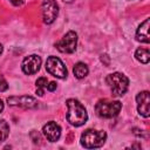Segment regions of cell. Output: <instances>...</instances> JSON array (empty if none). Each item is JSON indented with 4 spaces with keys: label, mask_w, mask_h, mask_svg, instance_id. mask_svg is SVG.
Returning a JSON list of instances; mask_svg holds the SVG:
<instances>
[{
    "label": "cell",
    "mask_w": 150,
    "mask_h": 150,
    "mask_svg": "<svg viewBox=\"0 0 150 150\" xmlns=\"http://www.w3.org/2000/svg\"><path fill=\"white\" fill-rule=\"evenodd\" d=\"M137 102V111L143 117H149L150 115V94L148 90L141 91L136 96Z\"/></svg>",
    "instance_id": "9"
},
{
    "label": "cell",
    "mask_w": 150,
    "mask_h": 150,
    "mask_svg": "<svg viewBox=\"0 0 150 150\" xmlns=\"http://www.w3.org/2000/svg\"><path fill=\"white\" fill-rule=\"evenodd\" d=\"M46 70L57 79H66L67 77V68L63 62L56 56H49L46 61Z\"/></svg>",
    "instance_id": "6"
},
{
    "label": "cell",
    "mask_w": 150,
    "mask_h": 150,
    "mask_svg": "<svg viewBox=\"0 0 150 150\" xmlns=\"http://www.w3.org/2000/svg\"><path fill=\"white\" fill-rule=\"evenodd\" d=\"M76 46H77V34L74 30H69L60 41L55 43L57 50L66 54L74 53L76 50Z\"/></svg>",
    "instance_id": "5"
},
{
    "label": "cell",
    "mask_w": 150,
    "mask_h": 150,
    "mask_svg": "<svg viewBox=\"0 0 150 150\" xmlns=\"http://www.w3.org/2000/svg\"><path fill=\"white\" fill-rule=\"evenodd\" d=\"M149 25H150V20L145 19L137 28L136 30V39L137 41L144 42V43H149L150 42V35H149Z\"/></svg>",
    "instance_id": "12"
},
{
    "label": "cell",
    "mask_w": 150,
    "mask_h": 150,
    "mask_svg": "<svg viewBox=\"0 0 150 150\" xmlns=\"http://www.w3.org/2000/svg\"><path fill=\"white\" fill-rule=\"evenodd\" d=\"M4 110V102L0 100V114H1V111Z\"/></svg>",
    "instance_id": "20"
},
{
    "label": "cell",
    "mask_w": 150,
    "mask_h": 150,
    "mask_svg": "<svg viewBox=\"0 0 150 150\" xmlns=\"http://www.w3.org/2000/svg\"><path fill=\"white\" fill-rule=\"evenodd\" d=\"M35 83H36V94L39 96H43V91H45V88H47L48 80L46 77H39Z\"/></svg>",
    "instance_id": "16"
},
{
    "label": "cell",
    "mask_w": 150,
    "mask_h": 150,
    "mask_svg": "<svg viewBox=\"0 0 150 150\" xmlns=\"http://www.w3.org/2000/svg\"><path fill=\"white\" fill-rule=\"evenodd\" d=\"M68 111H67V121L74 127L83 125L88 120V114L86 108L80 103V101L75 98H69L66 102Z\"/></svg>",
    "instance_id": "1"
},
{
    "label": "cell",
    "mask_w": 150,
    "mask_h": 150,
    "mask_svg": "<svg viewBox=\"0 0 150 150\" xmlns=\"http://www.w3.org/2000/svg\"><path fill=\"white\" fill-rule=\"evenodd\" d=\"M107 139V134L103 130H95V129H87L81 135V145L86 149H95L100 148L104 144Z\"/></svg>",
    "instance_id": "2"
},
{
    "label": "cell",
    "mask_w": 150,
    "mask_h": 150,
    "mask_svg": "<svg viewBox=\"0 0 150 150\" xmlns=\"http://www.w3.org/2000/svg\"><path fill=\"white\" fill-rule=\"evenodd\" d=\"M30 137H32V139H33L34 143H40V141H41L40 134H39L38 131H35V130H33V131L30 132Z\"/></svg>",
    "instance_id": "17"
},
{
    "label": "cell",
    "mask_w": 150,
    "mask_h": 150,
    "mask_svg": "<svg viewBox=\"0 0 150 150\" xmlns=\"http://www.w3.org/2000/svg\"><path fill=\"white\" fill-rule=\"evenodd\" d=\"M7 102L12 107H20L23 109H33L38 107V101L28 95L23 96H11L7 98Z\"/></svg>",
    "instance_id": "8"
},
{
    "label": "cell",
    "mask_w": 150,
    "mask_h": 150,
    "mask_svg": "<svg viewBox=\"0 0 150 150\" xmlns=\"http://www.w3.org/2000/svg\"><path fill=\"white\" fill-rule=\"evenodd\" d=\"M47 89H48L49 91H54V90L56 89V83H55V82H49V83L47 84Z\"/></svg>",
    "instance_id": "19"
},
{
    "label": "cell",
    "mask_w": 150,
    "mask_h": 150,
    "mask_svg": "<svg viewBox=\"0 0 150 150\" xmlns=\"http://www.w3.org/2000/svg\"><path fill=\"white\" fill-rule=\"evenodd\" d=\"M42 132L49 142H56L61 136V128L56 122L49 121L43 125Z\"/></svg>",
    "instance_id": "11"
},
{
    "label": "cell",
    "mask_w": 150,
    "mask_h": 150,
    "mask_svg": "<svg viewBox=\"0 0 150 150\" xmlns=\"http://www.w3.org/2000/svg\"><path fill=\"white\" fill-rule=\"evenodd\" d=\"M135 57H136L141 63L146 64V63H149V61H150V52H149V49H146V48H138V49H136V52H135Z\"/></svg>",
    "instance_id": "14"
},
{
    "label": "cell",
    "mask_w": 150,
    "mask_h": 150,
    "mask_svg": "<svg viewBox=\"0 0 150 150\" xmlns=\"http://www.w3.org/2000/svg\"><path fill=\"white\" fill-rule=\"evenodd\" d=\"M122 109V103L120 101L100 100L95 105V112L97 116L103 118H111L116 116Z\"/></svg>",
    "instance_id": "4"
},
{
    "label": "cell",
    "mask_w": 150,
    "mask_h": 150,
    "mask_svg": "<svg viewBox=\"0 0 150 150\" xmlns=\"http://www.w3.org/2000/svg\"><path fill=\"white\" fill-rule=\"evenodd\" d=\"M9 134V125L5 120H0V143L4 142Z\"/></svg>",
    "instance_id": "15"
},
{
    "label": "cell",
    "mask_w": 150,
    "mask_h": 150,
    "mask_svg": "<svg viewBox=\"0 0 150 150\" xmlns=\"http://www.w3.org/2000/svg\"><path fill=\"white\" fill-rule=\"evenodd\" d=\"M63 1H64V2H71L73 0H63Z\"/></svg>",
    "instance_id": "22"
},
{
    "label": "cell",
    "mask_w": 150,
    "mask_h": 150,
    "mask_svg": "<svg viewBox=\"0 0 150 150\" xmlns=\"http://www.w3.org/2000/svg\"><path fill=\"white\" fill-rule=\"evenodd\" d=\"M105 82L115 96L124 95L129 87V79L124 74L118 73V71L109 74L105 79Z\"/></svg>",
    "instance_id": "3"
},
{
    "label": "cell",
    "mask_w": 150,
    "mask_h": 150,
    "mask_svg": "<svg viewBox=\"0 0 150 150\" xmlns=\"http://www.w3.org/2000/svg\"><path fill=\"white\" fill-rule=\"evenodd\" d=\"M41 12H42L43 22L47 25H50L55 21L59 14V6L55 0H42Z\"/></svg>",
    "instance_id": "7"
},
{
    "label": "cell",
    "mask_w": 150,
    "mask_h": 150,
    "mask_svg": "<svg viewBox=\"0 0 150 150\" xmlns=\"http://www.w3.org/2000/svg\"><path fill=\"white\" fill-rule=\"evenodd\" d=\"M88 71H89V69H88L87 64L83 63V62H77V63L74 66V68H73V73H74V75H75V77H77V79H83V77H86V76L88 75Z\"/></svg>",
    "instance_id": "13"
},
{
    "label": "cell",
    "mask_w": 150,
    "mask_h": 150,
    "mask_svg": "<svg viewBox=\"0 0 150 150\" xmlns=\"http://www.w3.org/2000/svg\"><path fill=\"white\" fill-rule=\"evenodd\" d=\"M41 66V57L38 55H29L27 56L23 61H22V70L25 74L27 75H32L35 74L36 71H39Z\"/></svg>",
    "instance_id": "10"
},
{
    "label": "cell",
    "mask_w": 150,
    "mask_h": 150,
    "mask_svg": "<svg viewBox=\"0 0 150 150\" xmlns=\"http://www.w3.org/2000/svg\"><path fill=\"white\" fill-rule=\"evenodd\" d=\"M1 53H2V45L0 43V54H1Z\"/></svg>",
    "instance_id": "21"
},
{
    "label": "cell",
    "mask_w": 150,
    "mask_h": 150,
    "mask_svg": "<svg viewBox=\"0 0 150 150\" xmlns=\"http://www.w3.org/2000/svg\"><path fill=\"white\" fill-rule=\"evenodd\" d=\"M7 88H8L7 81L4 79L2 75H0V91H5V90H7Z\"/></svg>",
    "instance_id": "18"
}]
</instances>
